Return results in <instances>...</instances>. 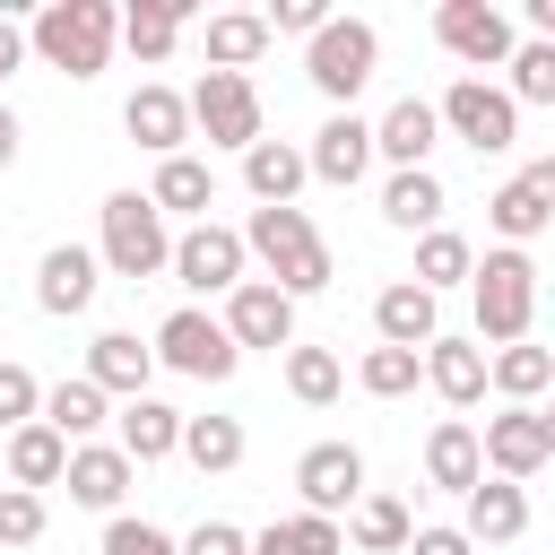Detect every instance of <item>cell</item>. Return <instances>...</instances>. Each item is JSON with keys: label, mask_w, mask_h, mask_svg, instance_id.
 Returning <instances> with one entry per match:
<instances>
[{"label": "cell", "mask_w": 555, "mask_h": 555, "mask_svg": "<svg viewBox=\"0 0 555 555\" xmlns=\"http://www.w3.org/2000/svg\"><path fill=\"white\" fill-rule=\"evenodd\" d=\"M165 373H182V382H234V338H225V321L217 312H199V304H182V312H165V330H156V347H147Z\"/></svg>", "instance_id": "cell-6"}, {"label": "cell", "mask_w": 555, "mask_h": 555, "mask_svg": "<svg viewBox=\"0 0 555 555\" xmlns=\"http://www.w3.org/2000/svg\"><path fill=\"white\" fill-rule=\"evenodd\" d=\"M373 330H382V347H416V356H425V338H442V304L399 278V286L373 295Z\"/></svg>", "instance_id": "cell-21"}, {"label": "cell", "mask_w": 555, "mask_h": 555, "mask_svg": "<svg viewBox=\"0 0 555 555\" xmlns=\"http://www.w3.org/2000/svg\"><path fill=\"white\" fill-rule=\"evenodd\" d=\"M486 225L503 234V251H529V243L555 225V156H529V165L486 199Z\"/></svg>", "instance_id": "cell-10"}, {"label": "cell", "mask_w": 555, "mask_h": 555, "mask_svg": "<svg viewBox=\"0 0 555 555\" xmlns=\"http://www.w3.org/2000/svg\"><path fill=\"white\" fill-rule=\"evenodd\" d=\"M121 130H130V139H139V147L165 165V156H182V139H191V113H182V95H173V87H156V78H147V87L121 104Z\"/></svg>", "instance_id": "cell-17"}, {"label": "cell", "mask_w": 555, "mask_h": 555, "mask_svg": "<svg viewBox=\"0 0 555 555\" xmlns=\"http://www.w3.org/2000/svg\"><path fill=\"white\" fill-rule=\"evenodd\" d=\"M364 165H373V121H356V113H330L321 130H312V147H304V173L312 182H364Z\"/></svg>", "instance_id": "cell-16"}, {"label": "cell", "mask_w": 555, "mask_h": 555, "mask_svg": "<svg viewBox=\"0 0 555 555\" xmlns=\"http://www.w3.org/2000/svg\"><path fill=\"white\" fill-rule=\"evenodd\" d=\"M173 555H243V529L234 520H199L191 538H173Z\"/></svg>", "instance_id": "cell-45"}, {"label": "cell", "mask_w": 555, "mask_h": 555, "mask_svg": "<svg viewBox=\"0 0 555 555\" xmlns=\"http://www.w3.org/2000/svg\"><path fill=\"white\" fill-rule=\"evenodd\" d=\"M61 468H69V442H61L43 416H35V425H17V434L0 442V477H9V486H26V494H35V486H61Z\"/></svg>", "instance_id": "cell-26"}, {"label": "cell", "mask_w": 555, "mask_h": 555, "mask_svg": "<svg viewBox=\"0 0 555 555\" xmlns=\"http://www.w3.org/2000/svg\"><path fill=\"white\" fill-rule=\"evenodd\" d=\"M182 113H191V130L208 139V147H251V139H269L260 130V87L251 78H234V69H199V87L182 95Z\"/></svg>", "instance_id": "cell-5"}, {"label": "cell", "mask_w": 555, "mask_h": 555, "mask_svg": "<svg viewBox=\"0 0 555 555\" xmlns=\"http://www.w3.org/2000/svg\"><path fill=\"white\" fill-rule=\"evenodd\" d=\"M434 139H442V121H434V104H425V95H399V104L373 121V156H390L399 173H416V165L434 156Z\"/></svg>", "instance_id": "cell-20"}, {"label": "cell", "mask_w": 555, "mask_h": 555, "mask_svg": "<svg viewBox=\"0 0 555 555\" xmlns=\"http://www.w3.org/2000/svg\"><path fill=\"white\" fill-rule=\"evenodd\" d=\"M199 477H225L243 468V416H182V442H173Z\"/></svg>", "instance_id": "cell-32"}, {"label": "cell", "mask_w": 555, "mask_h": 555, "mask_svg": "<svg viewBox=\"0 0 555 555\" xmlns=\"http://www.w3.org/2000/svg\"><path fill=\"white\" fill-rule=\"evenodd\" d=\"M338 382H347V373H338V356H330V347H286V390H295L304 408H330V399H338Z\"/></svg>", "instance_id": "cell-40"}, {"label": "cell", "mask_w": 555, "mask_h": 555, "mask_svg": "<svg viewBox=\"0 0 555 555\" xmlns=\"http://www.w3.org/2000/svg\"><path fill=\"white\" fill-rule=\"evenodd\" d=\"M0 486H9V477H0Z\"/></svg>", "instance_id": "cell-49"}, {"label": "cell", "mask_w": 555, "mask_h": 555, "mask_svg": "<svg viewBox=\"0 0 555 555\" xmlns=\"http://www.w3.org/2000/svg\"><path fill=\"white\" fill-rule=\"evenodd\" d=\"M468 269H477V243H468V234H451V225H434V234L416 243V278H408V286L442 295V286H468Z\"/></svg>", "instance_id": "cell-34"}, {"label": "cell", "mask_w": 555, "mask_h": 555, "mask_svg": "<svg viewBox=\"0 0 555 555\" xmlns=\"http://www.w3.org/2000/svg\"><path fill=\"white\" fill-rule=\"evenodd\" d=\"M17 61H26V26L0 17V78H17Z\"/></svg>", "instance_id": "cell-47"}, {"label": "cell", "mask_w": 555, "mask_h": 555, "mask_svg": "<svg viewBox=\"0 0 555 555\" xmlns=\"http://www.w3.org/2000/svg\"><path fill=\"white\" fill-rule=\"evenodd\" d=\"M304 182H312V173H304V147H286V139H251V147H243V191H251L260 208H295Z\"/></svg>", "instance_id": "cell-23"}, {"label": "cell", "mask_w": 555, "mask_h": 555, "mask_svg": "<svg viewBox=\"0 0 555 555\" xmlns=\"http://www.w3.org/2000/svg\"><path fill=\"white\" fill-rule=\"evenodd\" d=\"M35 408H43V382H35L26 364H9V356H0V425L17 434V425H35Z\"/></svg>", "instance_id": "cell-42"}, {"label": "cell", "mask_w": 555, "mask_h": 555, "mask_svg": "<svg viewBox=\"0 0 555 555\" xmlns=\"http://www.w3.org/2000/svg\"><path fill=\"white\" fill-rule=\"evenodd\" d=\"M208 199H217V173L199 156H165L156 182H147V208L156 217H208Z\"/></svg>", "instance_id": "cell-28"}, {"label": "cell", "mask_w": 555, "mask_h": 555, "mask_svg": "<svg viewBox=\"0 0 555 555\" xmlns=\"http://www.w3.org/2000/svg\"><path fill=\"white\" fill-rule=\"evenodd\" d=\"M295 494H304V512H321V520L356 512V494H364V451H356V442H312V451L295 460Z\"/></svg>", "instance_id": "cell-13"}, {"label": "cell", "mask_w": 555, "mask_h": 555, "mask_svg": "<svg viewBox=\"0 0 555 555\" xmlns=\"http://www.w3.org/2000/svg\"><path fill=\"white\" fill-rule=\"evenodd\" d=\"M260 52H269V26H260L251 9H225V17H208V69H234V78H243Z\"/></svg>", "instance_id": "cell-37"}, {"label": "cell", "mask_w": 555, "mask_h": 555, "mask_svg": "<svg viewBox=\"0 0 555 555\" xmlns=\"http://www.w3.org/2000/svg\"><path fill=\"white\" fill-rule=\"evenodd\" d=\"M191 295H234L243 286V234L234 225H217V217H199V225H182L173 234V260H165Z\"/></svg>", "instance_id": "cell-11"}, {"label": "cell", "mask_w": 555, "mask_h": 555, "mask_svg": "<svg viewBox=\"0 0 555 555\" xmlns=\"http://www.w3.org/2000/svg\"><path fill=\"white\" fill-rule=\"evenodd\" d=\"M434 121H442L451 139H468L477 156L520 147V113H512V95H503V87H486V78H451V95L434 104Z\"/></svg>", "instance_id": "cell-8"}, {"label": "cell", "mask_w": 555, "mask_h": 555, "mask_svg": "<svg viewBox=\"0 0 555 555\" xmlns=\"http://www.w3.org/2000/svg\"><path fill=\"white\" fill-rule=\"evenodd\" d=\"M468 295H477V347H486V338H494V347H520L529 321H538V260L494 243V251L468 269Z\"/></svg>", "instance_id": "cell-3"}, {"label": "cell", "mask_w": 555, "mask_h": 555, "mask_svg": "<svg viewBox=\"0 0 555 555\" xmlns=\"http://www.w3.org/2000/svg\"><path fill=\"white\" fill-rule=\"evenodd\" d=\"M243 555H347V538H338V520L295 512V520H269V529H243Z\"/></svg>", "instance_id": "cell-30"}, {"label": "cell", "mask_w": 555, "mask_h": 555, "mask_svg": "<svg viewBox=\"0 0 555 555\" xmlns=\"http://www.w3.org/2000/svg\"><path fill=\"white\" fill-rule=\"evenodd\" d=\"M373 61H382V35H373L364 17H330V26L312 35V52H304V78L347 113V104H356V87L373 78Z\"/></svg>", "instance_id": "cell-7"}, {"label": "cell", "mask_w": 555, "mask_h": 555, "mask_svg": "<svg viewBox=\"0 0 555 555\" xmlns=\"http://www.w3.org/2000/svg\"><path fill=\"white\" fill-rule=\"evenodd\" d=\"M35 416H43L61 442H87V434L104 425V390H95L87 373H69V382H52V390H43V408H35Z\"/></svg>", "instance_id": "cell-33"}, {"label": "cell", "mask_w": 555, "mask_h": 555, "mask_svg": "<svg viewBox=\"0 0 555 555\" xmlns=\"http://www.w3.org/2000/svg\"><path fill=\"white\" fill-rule=\"evenodd\" d=\"M460 503H468V520H460V538H468V546H512V538L529 529V494H520V486H503V477H477Z\"/></svg>", "instance_id": "cell-19"}, {"label": "cell", "mask_w": 555, "mask_h": 555, "mask_svg": "<svg viewBox=\"0 0 555 555\" xmlns=\"http://www.w3.org/2000/svg\"><path fill=\"white\" fill-rule=\"evenodd\" d=\"M434 35H442L451 61H468V78L494 69V61H512V17L494 0H442L434 9Z\"/></svg>", "instance_id": "cell-12"}, {"label": "cell", "mask_w": 555, "mask_h": 555, "mask_svg": "<svg viewBox=\"0 0 555 555\" xmlns=\"http://www.w3.org/2000/svg\"><path fill=\"white\" fill-rule=\"evenodd\" d=\"M0 165H17V113L0 104Z\"/></svg>", "instance_id": "cell-48"}, {"label": "cell", "mask_w": 555, "mask_h": 555, "mask_svg": "<svg viewBox=\"0 0 555 555\" xmlns=\"http://www.w3.org/2000/svg\"><path fill=\"white\" fill-rule=\"evenodd\" d=\"M399 555H477V546H468L460 529H408V546H399Z\"/></svg>", "instance_id": "cell-46"}, {"label": "cell", "mask_w": 555, "mask_h": 555, "mask_svg": "<svg viewBox=\"0 0 555 555\" xmlns=\"http://www.w3.org/2000/svg\"><path fill=\"white\" fill-rule=\"evenodd\" d=\"M356 382H364L373 399H408V390L425 382V364H416V347H364V364H356Z\"/></svg>", "instance_id": "cell-39"}, {"label": "cell", "mask_w": 555, "mask_h": 555, "mask_svg": "<svg viewBox=\"0 0 555 555\" xmlns=\"http://www.w3.org/2000/svg\"><path fill=\"white\" fill-rule=\"evenodd\" d=\"M113 278H130V286H147V278H165V260H173V234H165V217L147 208V191H113L104 199V251H95Z\"/></svg>", "instance_id": "cell-4"}, {"label": "cell", "mask_w": 555, "mask_h": 555, "mask_svg": "<svg viewBox=\"0 0 555 555\" xmlns=\"http://www.w3.org/2000/svg\"><path fill=\"white\" fill-rule=\"evenodd\" d=\"M225 338H234V356H243V347H269V356H278V347H295V304H286L269 278H243V286L225 295Z\"/></svg>", "instance_id": "cell-14"}, {"label": "cell", "mask_w": 555, "mask_h": 555, "mask_svg": "<svg viewBox=\"0 0 555 555\" xmlns=\"http://www.w3.org/2000/svg\"><path fill=\"white\" fill-rule=\"evenodd\" d=\"M408 529H416V520H408V503H399V494H356V520H347L338 538H356L364 555H399V546H408Z\"/></svg>", "instance_id": "cell-35"}, {"label": "cell", "mask_w": 555, "mask_h": 555, "mask_svg": "<svg viewBox=\"0 0 555 555\" xmlns=\"http://www.w3.org/2000/svg\"><path fill=\"white\" fill-rule=\"evenodd\" d=\"M95 286H104V260H95L87 243H52V251L35 260V304H43V312H61V321H69V312H87V304H95Z\"/></svg>", "instance_id": "cell-15"}, {"label": "cell", "mask_w": 555, "mask_h": 555, "mask_svg": "<svg viewBox=\"0 0 555 555\" xmlns=\"http://www.w3.org/2000/svg\"><path fill=\"white\" fill-rule=\"evenodd\" d=\"M503 69H512V87H503L512 113H520V104H555V43H512Z\"/></svg>", "instance_id": "cell-38"}, {"label": "cell", "mask_w": 555, "mask_h": 555, "mask_svg": "<svg viewBox=\"0 0 555 555\" xmlns=\"http://www.w3.org/2000/svg\"><path fill=\"white\" fill-rule=\"evenodd\" d=\"M477 460H486L503 486H529V477L555 460V416H546V408H503V416H486Z\"/></svg>", "instance_id": "cell-9"}, {"label": "cell", "mask_w": 555, "mask_h": 555, "mask_svg": "<svg viewBox=\"0 0 555 555\" xmlns=\"http://www.w3.org/2000/svg\"><path fill=\"white\" fill-rule=\"evenodd\" d=\"M35 538H43V494L0 486V546H35Z\"/></svg>", "instance_id": "cell-41"}, {"label": "cell", "mask_w": 555, "mask_h": 555, "mask_svg": "<svg viewBox=\"0 0 555 555\" xmlns=\"http://www.w3.org/2000/svg\"><path fill=\"white\" fill-rule=\"evenodd\" d=\"M477 477H486V460H477V425H468V416H442V425L425 434V486L468 494Z\"/></svg>", "instance_id": "cell-27"}, {"label": "cell", "mask_w": 555, "mask_h": 555, "mask_svg": "<svg viewBox=\"0 0 555 555\" xmlns=\"http://www.w3.org/2000/svg\"><path fill=\"white\" fill-rule=\"evenodd\" d=\"M416 364H425V382H434L451 408H477V399H486V347H477V338H425Z\"/></svg>", "instance_id": "cell-25"}, {"label": "cell", "mask_w": 555, "mask_h": 555, "mask_svg": "<svg viewBox=\"0 0 555 555\" xmlns=\"http://www.w3.org/2000/svg\"><path fill=\"white\" fill-rule=\"evenodd\" d=\"M113 35H121V9L113 0H43L35 26H26V52H43L69 78H95L104 52H113Z\"/></svg>", "instance_id": "cell-2"}, {"label": "cell", "mask_w": 555, "mask_h": 555, "mask_svg": "<svg viewBox=\"0 0 555 555\" xmlns=\"http://www.w3.org/2000/svg\"><path fill=\"white\" fill-rule=\"evenodd\" d=\"M61 486H69V503H87V512H121V494H130V460H121L113 442H69Z\"/></svg>", "instance_id": "cell-18"}, {"label": "cell", "mask_w": 555, "mask_h": 555, "mask_svg": "<svg viewBox=\"0 0 555 555\" xmlns=\"http://www.w3.org/2000/svg\"><path fill=\"white\" fill-rule=\"evenodd\" d=\"M382 217H390L399 234H434V225H442V182H434V165L390 173V182H382Z\"/></svg>", "instance_id": "cell-31"}, {"label": "cell", "mask_w": 555, "mask_h": 555, "mask_svg": "<svg viewBox=\"0 0 555 555\" xmlns=\"http://www.w3.org/2000/svg\"><path fill=\"white\" fill-rule=\"evenodd\" d=\"M182 0H139V9H121V43L139 52V61H165L173 43H182Z\"/></svg>", "instance_id": "cell-36"}, {"label": "cell", "mask_w": 555, "mask_h": 555, "mask_svg": "<svg viewBox=\"0 0 555 555\" xmlns=\"http://www.w3.org/2000/svg\"><path fill=\"white\" fill-rule=\"evenodd\" d=\"M104 555H173V538H165L156 520H130V512H113V520H104Z\"/></svg>", "instance_id": "cell-43"}, {"label": "cell", "mask_w": 555, "mask_h": 555, "mask_svg": "<svg viewBox=\"0 0 555 555\" xmlns=\"http://www.w3.org/2000/svg\"><path fill=\"white\" fill-rule=\"evenodd\" d=\"M121 434H113V451L130 460V468H147V460H173V442H182V408H165V399H121V416H113Z\"/></svg>", "instance_id": "cell-22"}, {"label": "cell", "mask_w": 555, "mask_h": 555, "mask_svg": "<svg viewBox=\"0 0 555 555\" xmlns=\"http://www.w3.org/2000/svg\"><path fill=\"white\" fill-rule=\"evenodd\" d=\"M260 26H269V35H304V43H312V35L330 26V9H321V0H278Z\"/></svg>", "instance_id": "cell-44"}, {"label": "cell", "mask_w": 555, "mask_h": 555, "mask_svg": "<svg viewBox=\"0 0 555 555\" xmlns=\"http://www.w3.org/2000/svg\"><path fill=\"white\" fill-rule=\"evenodd\" d=\"M147 373H156V356H147L130 330H104V338L87 347V382H95L104 399H147Z\"/></svg>", "instance_id": "cell-24"}, {"label": "cell", "mask_w": 555, "mask_h": 555, "mask_svg": "<svg viewBox=\"0 0 555 555\" xmlns=\"http://www.w3.org/2000/svg\"><path fill=\"white\" fill-rule=\"evenodd\" d=\"M546 382H555V356L546 347H529V338L520 347H486V390H503L512 408H538Z\"/></svg>", "instance_id": "cell-29"}, {"label": "cell", "mask_w": 555, "mask_h": 555, "mask_svg": "<svg viewBox=\"0 0 555 555\" xmlns=\"http://www.w3.org/2000/svg\"><path fill=\"white\" fill-rule=\"evenodd\" d=\"M243 260H260L286 304H304V295H321L338 278V260H330V243L312 234L304 208H251L243 217Z\"/></svg>", "instance_id": "cell-1"}]
</instances>
